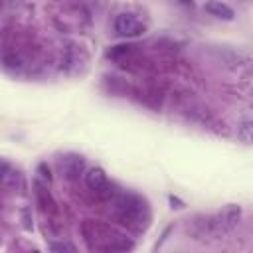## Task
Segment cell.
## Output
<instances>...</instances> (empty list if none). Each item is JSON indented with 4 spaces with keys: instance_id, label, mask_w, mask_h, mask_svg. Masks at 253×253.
Returning a JSON list of instances; mask_svg holds the SVG:
<instances>
[{
    "instance_id": "cell-1",
    "label": "cell",
    "mask_w": 253,
    "mask_h": 253,
    "mask_svg": "<svg viewBox=\"0 0 253 253\" xmlns=\"http://www.w3.org/2000/svg\"><path fill=\"white\" fill-rule=\"evenodd\" d=\"M81 233L87 241L89 249H97V251H130L134 247V243L121 231H117L115 227L101 223V221H93V219H85L81 225Z\"/></svg>"
},
{
    "instance_id": "cell-2",
    "label": "cell",
    "mask_w": 253,
    "mask_h": 253,
    "mask_svg": "<svg viewBox=\"0 0 253 253\" xmlns=\"http://www.w3.org/2000/svg\"><path fill=\"white\" fill-rule=\"evenodd\" d=\"M115 208H117L119 219H121L123 223L136 225V227H144L142 221L146 223V221L150 219L146 200L140 198L138 194H130V192L119 194V196L115 198Z\"/></svg>"
},
{
    "instance_id": "cell-3",
    "label": "cell",
    "mask_w": 253,
    "mask_h": 253,
    "mask_svg": "<svg viewBox=\"0 0 253 253\" xmlns=\"http://www.w3.org/2000/svg\"><path fill=\"white\" fill-rule=\"evenodd\" d=\"M113 28H115V34L121 38H140L146 32V26L134 14H128V12L119 14L113 22Z\"/></svg>"
},
{
    "instance_id": "cell-4",
    "label": "cell",
    "mask_w": 253,
    "mask_h": 253,
    "mask_svg": "<svg viewBox=\"0 0 253 253\" xmlns=\"http://www.w3.org/2000/svg\"><path fill=\"white\" fill-rule=\"evenodd\" d=\"M85 156L81 154H75V152H67L63 156L57 158V168L61 172V176L65 180H79L87 170H85Z\"/></svg>"
},
{
    "instance_id": "cell-5",
    "label": "cell",
    "mask_w": 253,
    "mask_h": 253,
    "mask_svg": "<svg viewBox=\"0 0 253 253\" xmlns=\"http://www.w3.org/2000/svg\"><path fill=\"white\" fill-rule=\"evenodd\" d=\"M0 186L4 192H12V194L24 188V174L16 166H12L6 158H2L0 162Z\"/></svg>"
},
{
    "instance_id": "cell-6",
    "label": "cell",
    "mask_w": 253,
    "mask_h": 253,
    "mask_svg": "<svg viewBox=\"0 0 253 253\" xmlns=\"http://www.w3.org/2000/svg\"><path fill=\"white\" fill-rule=\"evenodd\" d=\"M47 186H49V184H45V182H42V180H34V196H36V202H38L42 213L49 217V215L57 213V204H55L53 196L49 194Z\"/></svg>"
},
{
    "instance_id": "cell-7",
    "label": "cell",
    "mask_w": 253,
    "mask_h": 253,
    "mask_svg": "<svg viewBox=\"0 0 253 253\" xmlns=\"http://www.w3.org/2000/svg\"><path fill=\"white\" fill-rule=\"evenodd\" d=\"M85 186L89 192L93 194H105L107 188H109V178H107V172L101 168V166H93L85 172Z\"/></svg>"
},
{
    "instance_id": "cell-8",
    "label": "cell",
    "mask_w": 253,
    "mask_h": 253,
    "mask_svg": "<svg viewBox=\"0 0 253 253\" xmlns=\"http://www.w3.org/2000/svg\"><path fill=\"white\" fill-rule=\"evenodd\" d=\"M219 61L223 67L235 71V69H241V67H249L253 63V59L243 53V51H235V49H219Z\"/></svg>"
},
{
    "instance_id": "cell-9",
    "label": "cell",
    "mask_w": 253,
    "mask_h": 253,
    "mask_svg": "<svg viewBox=\"0 0 253 253\" xmlns=\"http://www.w3.org/2000/svg\"><path fill=\"white\" fill-rule=\"evenodd\" d=\"M217 217H219V223H221L223 231L229 233L231 229H235V225L241 219V206L239 204H225L217 211Z\"/></svg>"
},
{
    "instance_id": "cell-10",
    "label": "cell",
    "mask_w": 253,
    "mask_h": 253,
    "mask_svg": "<svg viewBox=\"0 0 253 253\" xmlns=\"http://www.w3.org/2000/svg\"><path fill=\"white\" fill-rule=\"evenodd\" d=\"M204 10H206L210 16H213V18H217V20H223V22H233V20H235L233 8H231L229 4H225V2H221V0H208V2L204 4Z\"/></svg>"
},
{
    "instance_id": "cell-11",
    "label": "cell",
    "mask_w": 253,
    "mask_h": 253,
    "mask_svg": "<svg viewBox=\"0 0 253 253\" xmlns=\"http://www.w3.org/2000/svg\"><path fill=\"white\" fill-rule=\"evenodd\" d=\"M2 65H4V71L12 73V75H20L24 69V61L20 59V55L16 51H8V49H4V53H2Z\"/></svg>"
},
{
    "instance_id": "cell-12",
    "label": "cell",
    "mask_w": 253,
    "mask_h": 253,
    "mask_svg": "<svg viewBox=\"0 0 253 253\" xmlns=\"http://www.w3.org/2000/svg\"><path fill=\"white\" fill-rule=\"evenodd\" d=\"M235 136L241 144L245 146H251L253 144V119H245L237 125V130H235Z\"/></svg>"
},
{
    "instance_id": "cell-13",
    "label": "cell",
    "mask_w": 253,
    "mask_h": 253,
    "mask_svg": "<svg viewBox=\"0 0 253 253\" xmlns=\"http://www.w3.org/2000/svg\"><path fill=\"white\" fill-rule=\"evenodd\" d=\"M130 51H132V45H128V43H119V45H113L111 49H107V53H105V55H107L109 59L119 61V59L126 57Z\"/></svg>"
},
{
    "instance_id": "cell-14",
    "label": "cell",
    "mask_w": 253,
    "mask_h": 253,
    "mask_svg": "<svg viewBox=\"0 0 253 253\" xmlns=\"http://www.w3.org/2000/svg\"><path fill=\"white\" fill-rule=\"evenodd\" d=\"M20 225L28 233L34 231V215H32V208L30 206H22L20 208Z\"/></svg>"
},
{
    "instance_id": "cell-15",
    "label": "cell",
    "mask_w": 253,
    "mask_h": 253,
    "mask_svg": "<svg viewBox=\"0 0 253 253\" xmlns=\"http://www.w3.org/2000/svg\"><path fill=\"white\" fill-rule=\"evenodd\" d=\"M47 249L53 251V253H73L75 251V247L71 243H67V241H49Z\"/></svg>"
},
{
    "instance_id": "cell-16",
    "label": "cell",
    "mask_w": 253,
    "mask_h": 253,
    "mask_svg": "<svg viewBox=\"0 0 253 253\" xmlns=\"http://www.w3.org/2000/svg\"><path fill=\"white\" fill-rule=\"evenodd\" d=\"M36 172H38L40 180H43L45 184H51V182H53V174H51V168L47 166V162H40V164L36 166Z\"/></svg>"
},
{
    "instance_id": "cell-17",
    "label": "cell",
    "mask_w": 253,
    "mask_h": 253,
    "mask_svg": "<svg viewBox=\"0 0 253 253\" xmlns=\"http://www.w3.org/2000/svg\"><path fill=\"white\" fill-rule=\"evenodd\" d=\"M172 231H174V225H166V227H164V231H162V235H160V239L154 243V247H152V249H154V251H158V249L168 241V235H170Z\"/></svg>"
},
{
    "instance_id": "cell-18",
    "label": "cell",
    "mask_w": 253,
    "mask_h": 253,
    "mask_svg": "<svg viewBox=\"0 0 253 253\" xmlns=\"http://www.w3.org/2000/svg\"><path fill=\"white\" fill-rule=\"evenodd\" d=\"M168 204H170L172 210H184L186 208V202L180 200L176 194H168Z\"/></svg>"
},
{
    "instance_id": "cell-19",
    "label": "cell",
    "mask_w": 253,
    "mask_h": 253,
    "mask_svg": "<svg viewBox=\"0 0 253 253\" xmlns=\"http://www.w3.org/2000/svg\"><path fill=\"white\" fill-rule=\"evenodd\" d=\"M184 6H194V0H180Z\"/></svg>"
},
{
    "instance_id": "cell-20",
    "label": "cell",
    "mask_w": 253,
    "mask_h": 253,
    "mask_svg": "<svg viewBox=\"0 0 253 253\" xmlns=\"http://www.w3.org/2000/svg\"><path fill=\"white\" fill-rule=\"evenodd\" d=\"M251 105H253V99H251Z\"/></svg>"
}]
</instances>
